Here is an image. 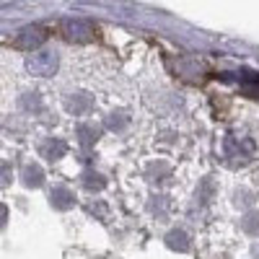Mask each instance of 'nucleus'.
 <instances>
[{"label": "nucleus", "mask_w": 259, "mask_h": 259, "mask_svg": "<svg viewBox=\"0 0 259 259\" xmlns=\"http://www.w3.org/2000/svg\"><path fill=\"white\" fill-rule=\"evenodd\" d=\"M168 246L171 249H179V251H187L189 249V241H187L184 231H171L168 233Z\"/></svg>", "instance_id": "obj_5"}, {"label": "nucleus", "mask_w": 259, "mask_h": 259, "mask_svg": "<svg viewBox=\"0 0 259 259\" xmlns=\"http://www.w3.org/2000/svg\"><path fill=\"white\" fill-rule=\"evenodd\" d=\"M26 70L31 75H52L57 70V55L55 52H36L26 60Z\"/></svg>", "instance_id": "obj_1"}, {"label": "nucleus", "mask_w": 259, "mask_h": 259, "mask_svg": "<svg viewBox=\"0 0 259 259\" xmlns=\"http://www.w3.org/2000/svg\"><path fill=\"white\" fill-rule=\"evenodd\" d=\"M62 34L70 41H91L94 39V29H91V24H85V21H65Z\"/></svg>", "instance_id": "obj_3"}, {"label": "nucleus", "mask_w": 259, "mask_h": 259, "mask_svg": "<svg viewBox=\"0 0 259 259\" xmlns=\"http://www.w3.org/2000/svg\"><path fill=\"white\" fill-rule=\"evenodd\" d=\"M45 153H50L47 158H60L65 153V143L55 140V143H45Z\"/></svg>", "instance_id": "obj_7"}, {"label": "nucleus", "mask_w": 259, "mask_h": 259, "mask_svg": "<svg viewBox=\"0 0 259 259\" xmlns=\"http://www.w3.org/2000/svg\"><path fill=\"white\" fill-rule=\"evenodd\" d=\"M45 39H47V31L41 29V26H29V29H24V31L18 34V39L13 41V45L21 47V50H34V47H39Z\"/></svg>", "instance_id": "obj_4"}, {"label": "nucleus", "mask_w": 259, "mask_h": 259, "mask_svg": "<svg viewBox=\"0 0 259 259\" xmlns=\"http://www.w3.org/2000/svg\"><path fill=\"white\" fill-rule=\"evenodd\" d=\"M52 205L55 207H70L73 205V197H70V194H68V189H55L52 192Z\"/></svg>", "instance_id": "obj_6"}, {"label": "nucleus", "mask_w": 259, "mask_h": 259, "mask_svg": "<svg viewBox=\"0 0 259 259\" xmlns=\"http://www.w3.org/2000/svg\"><path fill=\"white\" fill-rule=\"evenodd\" d=\"M24 182H26V187H39V184H41V171H39L36 166H29Z\"/></svg>", "instance_id": "obj_8"}, {"label": "nucleus", "mask_w": 259, "mask_h": 259, "mask_svg": "<svg viewBox=\"0 0 259 259\" xmlns=\"http://www.w3.org/2000/svg\"><path fill=\"white\" fill-rule=\"evenodd\" d=\"M254 153H256V145H254L249 138L228 135V140H226V156H231V158H241V161H249V158H254Z\"/></svg>", "instance_id": "obj_2"}]
</instances>
